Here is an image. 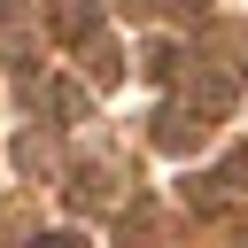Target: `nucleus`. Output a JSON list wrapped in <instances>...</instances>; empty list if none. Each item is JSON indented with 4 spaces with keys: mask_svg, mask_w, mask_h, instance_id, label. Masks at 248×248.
Here are the masks:
<instances>
[{
    "mask_svg": "<svg viewBox=\"0 0 248 248\" xmlns=\"http://www.w3.org/2000/svg\"><path fill=\"white\" fill-rule=\"evenodd\" d=\"M54 23H62L70 39H85V31H93V0H62V8H54Z\"/></svg>",
    "mask_w": 248,
    "mask_h": 248,
    "instance_id": "1",
    "label": "nucleus"
},
{
    "mask_svg": "<svg viewBox=\"0 0 248 248\" xmlns=\"http://www.w3.org/2000/svg\"><path fill=\"white\" fill-rule=\"evenodd\" d=\"M39 248H85V240H78V232H46Z\"/></svg>",
    "mask_w": 248,
    "mask_h": 248,
    "instance_id": "2",
    "label": "nucleus"
}]
</instances>
